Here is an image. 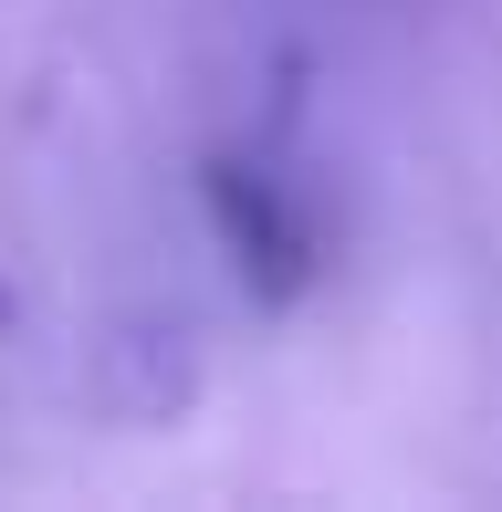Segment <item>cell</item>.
I'll return each mask as SVG.
<instances>
[{
    "instance_id": "6da1fadb",
    "label": "cell",
    "mask_w": 502,
    "mask_h": 512,
    "mask_svg": "<svg viewBox=\"0 0 502 512\" xmlns=\"http://www.w3.org/2000/svg\"><path fill=\"white\" fill-rule=\"evenodd\" d=\"M199 199H210V230H220V251H231L241 293L262 314L304 304V293L325 283V220H314V199L293 189L272 157H210Z\"/></svg>"
}]
</instances>
